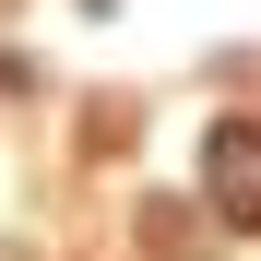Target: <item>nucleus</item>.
Masks as SVG:
<instances>
[{
	"label": "nucleus",
	"instance_id": "f257e3e1",
	"mask_svg": "<svg viewBox=\"0 0 261 261\" xmlns=\"http://www.w3.org/2000/svg\"><path fill=\"white\" fill-rule=\"evenodd\" d=\"M214 166H226V214L249 226V214H261V143H249V130H226V143H214Z\"/></svg>",
	"mask_w": 261,
	"mask_h": 261
}]
</instances>
